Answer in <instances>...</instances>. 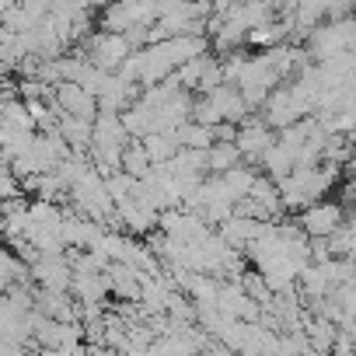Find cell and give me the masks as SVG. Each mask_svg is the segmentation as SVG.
I'll list each match as a JSON object with an SVG mask.
<instances>
[{
	"instance_id": "277c9868",
	"label": "cell",
	"mask_w": 356,
	"mask_h": 356,
	"mask_svg": "<svg viewBox=\"0 0 356 356\" xmlns=\"http://www.w3.org/2000/svg\"><path fill=\"white\" fill-rule=\"evenodd\" d=\"M56 105L63 112H74V115H84V119H98L102 105H98V95L88 91L81 81H63L56 84Z\"/></svg>"
},
{
	"instance_id": "52a82bcc",
	"label": "cell",
	"mask_w": 356,
	"mask_h": 356,
	"mask_svg": "<svg viewBox=\"0 0 356 356\" xmlns=\"http://www.w3.org/2000/svg\"><path fill=\"white\" fill-rule=\"evenodd\" d=\"M150 168H154V157H150V150H147L143 136H133V140H129V147L122 150V171H129L133 178H147V175H150Z\"/></svg>"
},
{
	"instance_id": "8992f818",
	"label": "cell",
	"mask_w": 356,
	"mask_h": 356,
	"mask_svg": "<svg viewBox=\"0 0 356 356\" xmlns=\"http://www.w3.org/2000/svg\"><path fill=\"white\" fill-rule=\"evenodd\" d=\"M297 168V147H290V143H283V140H276L269 150H266V157H262V171L266 175H273L276 182L283 175H290Z\"/></svg>"
},
{
	"instance_id": "9c48e42d",
	"label": "cell",
	"mask_w": 356,
	"mask_h": 356,
	"mask_svg": "<svg viewBox=\"0 0 356 356\" xmlns=\"http://www.w3.org/2000/svg\"><path fill=\"white\" fill-rule=\"evenodd\" d=\"M224 178H227V189H231V196H234V203L241 200V196H248L252 193V186H255V178H259V171L245 161V164H234L231 171H224Z\"/></svg>"
},
{
	"instance_id": "6da1fadb",
	"label": "cell",
	"mask_w": 356,
	"mask_h": 356,
	"mask_svg": "<svg viewBox=\"0 0 356 356\" xmlns=\"http://www.w3.org/2000/svg\"><path fill=\"white\" fill-rule=\"evenodd\" d=\"M133 53V42L126 39V32H95L84 39V56L91 63H98L102 70H119L122 60Z\"/></svg>"
},
{
	"instance_id": "5b68a950",
	"label": "cell",
	"mask_w": 356,
	"mask_h": 356,
	"mask_svg": "<svg viewBox=\"0 0 356 356\" xmlns=\"http://www.w3.org/2000/svg\"><path fill=\"white\" fill-rule=\"evenodd\" d=\"M304 332H307V339H311V346H314V353H328V349H335V339H339V321H332V318H321V314H304Z\"/></svg>"
},
{
	"instance_id": "3957f363",
	"label": "cell",
	"mask_w": 356,
	"mask_h": 356,
	"mask_svg": "<svg viewBox=\"0 0 356 356\" xmlns=\"http://www.w3.org/2000/svg\"><path fill=\"white\" fill-rule=\"evenodd\" d=\"M32 280L39 286H49V290H70L74 286V266L67 262V255H39L32 262Z\"/></svg>"
},
{
	"instance_id": "ba28073f",
	"label": "cell",
	"mask_w": 356,
	"mask_h": 356,
	"mask_svg": "<svg viewBox=\"0 0 356 356\" xmlns=\"http://www.w3.org/2000/svg\"><path fill=\"white\" fill-rule=\"evenodd\" d=\"M234 164H245V150L238 147V140H217L210 147V171H231Z\"/></svg>"
},
{
	"instance_id": "30bf717a",
	"label": "cell",
	"mask_w": 356,
	"mask_h": 356,
	"mask_svg": "<svg viewBox=\"0 0 356 356\" xmlns=\"http://www.w3.org/2000/svg\"><path fill=\"white\" fill-rule=\"evenodd\" d=\"M210 53H203V56H196V60H186L182 67H175V74H178V81H182V88L186 91H200V81H203V74H207V67H210Z\"/></svg>"
},
{
	"instance_id": "8fae6325",
	"label": "cell",
	"mask_w": 356,
	"mask_h": 356,
	"mask_svg": "<svg viewBox=\"0 0 356 356\" xmlns=\"http://www.w3.org/2000/svg\"><path fill=\"white\" fill-rule=\"evenodd\" d=\"M346 168H349V178H356V150H353V157H349V164H346Z\"/></svg>"
},
{
	"instance_id": "7a4b0ae2",
	"label": "cell",
	"mask_w": 356,
	"mask_h": 356,
	"mask_svg": "<svg viewBox=\"0 0 356 356\" xmlns=\"http://www.w3.org/2000/svg\"><path fill=\"white\" fill-rule=\"evenodd\" d=\"M300 227L307 231V238H328L346 224V203H332V200H314L297 213Z\"/></svg>"
}]
</instances>
